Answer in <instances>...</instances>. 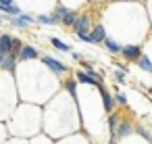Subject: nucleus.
Returning a JSON list of instances; mask_svg holds the SVG:
<instances>
[{"instance_id":"1","label":"nucleus","mask_w":152,"mask_h":144,"mask_svg":"<svg viewBox=\"0 0 152 144\" xmlns=\"http://www.w3.org/2000/svg\"><path fill=\"white\" fill-rule=\"evenodd\" d=\"M71 27H73V32H75L77 36L88 34V27H90V17H88V15H77V19H75V23H73Z\"/></svg>"},{"instance_id":"2","label":"nucleus","mask_w":152,"mask_h":144,"mask_svg":"<svg viewBox=\"0 0 152 144\" xmlns=\"http://www.w3.org/2000/svg\"><path fill=\"white\" fill-rule=\"evenodd\" d=\"M42 63L50 69V71H54L56 75H63V73H67V67L61 63V61H56V59H52V57H42Z\"/></svg>"},{"instance_id":"3","label":"nucleus","mask_w":152,"mask_h":144,"mask_svg":"<svg viewBox=\"0 0 152 144\" xmlns=\"http://www.w3.org/2000/svg\"><path fill=\"white\" fill-rule=\"evenodd\" d=\"M121 54L127 59V61H137L142 57V48L135 46V44H127V46H121Z\"/></svg>"},{"instance_id":"4","label":"nucleus","mask_w":152,"mask_h":144,"mask_svg":"<svg viewBox=\"0 0 152 144\" xmlns=\"http://www.w3.org/2000/svg\"><path fill=\"white\" fill-rule=\"evenodd\" d=\"M11 46H13V36L11 34H0V57L11 54Z\"/></svg>"},{"instance_id":"5","label":"nucleus","mask_w":152,"mask_h":144,"mask_svg":"<svg viewBox=\"0 0 152 144\" xmlns=\"http://www.w3.org/2000/svg\"><path fill=\"white\" fill-rule=\"evenodd\" d=\"M0 69H4V71H15L17 69V59L13 54H4V57H0Z\"/></svg>"},{"instance_id":"6","label":"nucleus","mask_w":152,"mask_h":144,"mask_svg":"<svg viewBox=\"0 0 152 144\" xmlns=\"http://www.w3.org/2000/svg\"><path fill=\"white\" fill-rule=\"evenodd\" d=\"M104 38H106V29H104V25H96V27L92 29V34H90V42H92V44H102Z\"/></svg>"},{"instance_id":"7","label":"nucleus","mask_w":152,"mask_h":144,"mask_svg":"<svg viewBox=\"0 0 152 144\" xmlns=\"http://www.w3.org/2000/svg\"><path fill=\"white\" fill-rule=\"evenodd\" d=\"M38 48H34V46H23L21 48V52H19V57H17V61L21 59V61H34V59H38Z\"/></svg>"},{"instance_id":"8","label":"nucleus","mask_w":152,"mask_h":144,"mask_svg":"<svg viewBox=\"0 0 152 144\" xmlns=\"http://www.w3.org/2000/svg\"><path fill=\"white\" fill-rule=\"evenodd\" d=\"M36 23H40V25H58L61 19H58L54 13H48V15H40V17H36Z\"/></svg>"},{"instance_id":"9","label":"nucleus","mask_w":152,"mask_h":144,"mask_svg":"<svg viewBox=\"0 0 152 144\" xmlns=\"http://www.w3.org/2000/svg\"><path fill=\"white\" fill-rule=\"evenodd\" d=\"M77 82L79 84H90V86H100V79H96V77H92L90 73H86V71H77Z\"/></svg>"},{"instance_id":"10","label":"nucleus","mask_w":152,"mask_h":144,"mask_svg":"<svg viewBox=\"0 0 152 144\" xmlns=\"http://www.w3.org/2000/svg\"><path fill=\"white\" fill-rule=\"evenodd\" d=\"M98 88H100V94H102L104 111H106V113H110V111H113V104H115V100H113V96H110V92H108V90H104L102 86H98Z\"/></svg>"},{"instance_id":"11","label":"nucleus","mask_w":152,"mask_h":144,"mask_svg":"<svg viewBox=\"0 0 152 144\" xmlns=\"http://www.w3.org/2000/svg\"><path fill=\"white\" fill-rule=\"evenodd\" d=\"M131 132H133V127H131L129 123H125V121H123V123H119V125L115 127V132H113V134H115V138H125V136H127V134H131ZM115 138H113V140H115Z\"/></svg>"},{"instance_id":"12","label":"nucleus","mask_w":152,"mask_h":144,"mask_svg":"<svg viewBox=\"0 0 152 144\" xmlns=\"http://www.w3.org/2000/svg\"><path fill=\"white\" fill-rule=\"evenodd\" d=\"M102 44H104V48H106L108 52H121V44H117V42H115L113 38H108V36L102 40Z\"/></svg>"},{"instance_id":"13","label":"nucleus","mask_w":152,"mask_h":144,"mask_svg":"<svg viewBox=\"0 0 152 144\" xmlns=\"http://www.w3.org/2000/svg\"><path fill=\"white\" fill-rule=\"evenodd\" d=\"M0 11H2L4 15H9V17H17V15L21 13V9H19L17 4H11V7H0Z\"/></svg>"},{"instance_id":"14","label":"nucleus","mask_w":152,"mask_h":144,"mask_svg":"<svg viewBox=\"0 0 152 144\" xmlns=\"http://www.w3.org/2000/svg\"><path fill=\"white\" fill-rule=\"evenodd\" d=\"M50 44L56 48V50H63V52H71V48H69V44H65L63 40H58V38H52L50 40Z\"/></svg>"},{"instance_id":"15","label":"nucleus","mask_w":152,"mask_h":144,"mask_svg":"<svg viewBox=\"0 0 152 144\" xmlns=\"http://www.w3.org/2000/svg\"><path fill=\"white\" fill-rule=\"evenodd\" d=\"M137 65L144 69V71H148V73H152V61L148 59V57H140L137 59Z\"/></svg>"},{"instance_id":"16","label":"nucleus","mask_w":152,"mask_h":144,"mask_svg":"<svg viewBox=\"0 0 152 144\" xmlns=\"http://www.w3.org/2000/svg\"><path fill=\"white\" fill-rule=\"evenodd\" d=\"M75 19H77V13H75V11H71L69 15H65V17L61 19V23H63V25H67V27H71V25L75 23Z\"/></svg>"},{"instance_id":"17","label":"nucleus","mask_w":152,"mask_h":144,"mask_svg":"<svg viewBox=\"0 0 152 144\" xmlns=\"http://www.w3.org/2000/svg\"><path fill=\"white\" fill-rule=\"evenodd\" d=\"M21 48H23V44H21V40H15L13 38V46H11V54L17 59L19 57V52H21Z\"/></svg>"},{"instance_id":"18","label":"nucleus","mask_w":152,"mask_h":144,"mask_svg":"<svg viewBox=\"0 0 152 144\" xmlns=\"http://www.w3.org/2000/svg\"><path fill=\"white\" fill-rule=\"evenodd\" d=\"M65 88H67V92H69L71 96H75V92H77V82H67Z\"/></svg>"},{"instance_id":"19","label":"nucleus","mask_w":152,"mask_h":144,"mask_svg":"<svg viewBox=\"0 0 152 144\" xmlns=\"http://www.w3.org/2000/svg\"><path fill=\"white\" fill-rule=\"evenodd\" d=\"M113 100H117L119 104H127V96H125L123 92H117V94L113 96Z\"/></svg>"},{"instance_id":"20","label":"nucleus","mask_w":152,"mask_h":144,"mask_svg":"<svg viewBox=\"0 0 152 144\" xmlns=\"http://www.w3.org/2000/svg\"><path fill=\"white\" fill-rule=\"evenodd\" d=\"M117 125H119V117H117V115H110V117H108V127H110V132H115Z\"/></svg>"},{"instance_id":"21","label":"nucleus","mask_w":152,"mask_h":144,"mask_svg":"<svg viewBox=\"0 0 152 144\" xmlns=\"http://www.w3.org/2000/svg\"><path fill=\"white\" fill-rule=\"evenodd\" d=\"M115 79H117L119 84H123V82H125V73H123V71H115Z\"/></svg>"},{"instance_id":"22","label":"nucleus","mask_w":152,"mask_h":144,"mask_svg":"<svg viewBox=\"0 0 152 144\" xmlns=\"http://www.w3.org/2000/svg\"><path fill=\"white\" fill-rule=\"evenodd\" d=\"M15 4V0H0V7H11Z\"/></svg>"},{"instance_id":"23","label":"nucleus","mask_w":152,"mask_h":144,"mask_svg":"<svg viewBox=\"0 0 152 144\" xmlns=\"http://www.w3.org/2000/svg\"><path fill=\"white\" fill-rule=\"evenodd\" d=\"M77 38H79L81 42H88V44H92V42H90V36H88V34H83V36H77Z\"/></svg>"},{"instance_id":"24","label":"nucleus","mask_w":152,"mask_h":144,"mask_svg":"<svg viewBox=\"0 0 152 144\" xmlns=\"http://www.w3.org/2000/svg\"><path fill=\"white\" fill-rule=\"evenodd\" d=\"M0 23H2V19H0Z\"/></svg>"}]
</instances>
